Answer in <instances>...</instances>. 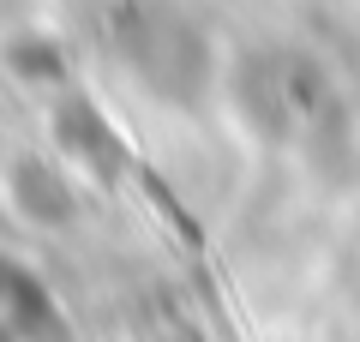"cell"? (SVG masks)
Wrapping results in <instances>:
<instances>
[{
  "mask_svg": "<svg viewBox=\"0 0 360 342\" xmlns=\"http://www.w3.org/2000/svg\"><path fill=\"white\" fill-rule=\"evenodd\" d=\"M49 324H54V312H49V300H42L37 282L18 277V270H0V342L42 336Z\"/></svg>",
  "mask_w": 360,
  "mask_h": 342,
  "instance_id": "1",
  "label": "cell"
}]
</instances>
